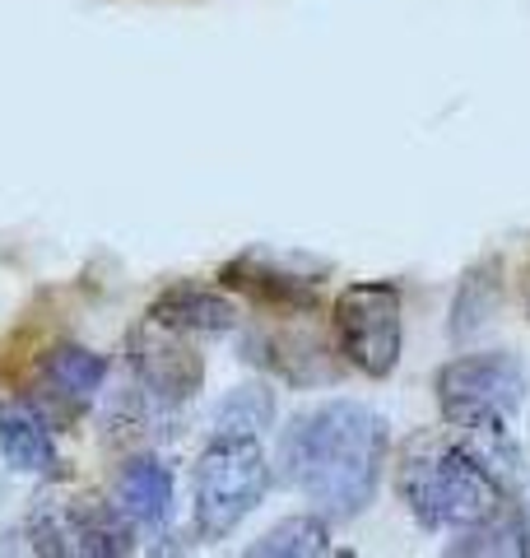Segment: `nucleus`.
Listing matches in <instances>:
<instances>
[{
	"label": "nucleus",
	"instance_id": "2eb2a0df",
	"mask_svg": "<svg viewBox=\"0 0 530 558\" xmlns=\"http://www.w3.org/2000/svg\"><path fill=\"white\" fill-rule=\"evenodd\" d=\"M330 549V531H326V517H285L279 526H270L261 539L246 545L252 558H316Z\"/></svg>",
	"mask_w": 530,
	"mask_h": 558
},
{
	"label": "nucleus",
	"instance_id": "f03ea898",
	"mask_svg": "<svg viewBox=\"0 0 530 558\" xmlns=\"http://www.w3.org/2000/svg\"><path fill=\"white\" fill-rule=\"evenodd\" d=\"M396 494L423 531L474 526L507 502V488L451 433H414L400 447Z\"/></svg>",
	"mask_w": 530,
	"mask_h": 558
},
{
	"label": "nucleus",
	"instance_id": "9d476101",
	"mask_svg": "<svg viewBox=\"0 0 530 558\" xmlns=\"http://www.w3.org/2000/svg\"><path fill=\"white\" fill-rule=\"evenodd\" d=\"M112 502L131 526H164L172 517V470L158 457H127L117 470L112 484Z\"/></svg>",
	"mask_w": 530,
	"mask_h": 558
},
{
	"label": "nucleus",
	"instance_id": "1a4fd4ad",
	"mask_svg": "<svg viewBox=\"0 0 530 558\" xmlns=\"http://www.w3.org/2000/svg\"><path fill=\"white\" fill-rule=\"evenodd\" d=\"M103 377H108V359L84 344H57V349H47L38 363L43 400L51 410H70V414L94 405V396L103 391Z\"/></svg>",
	"mask_w": 530,
	"mask_h": 558
},
{
	"label": "nucleus",
	"instance_id": "39448f33",
	"mask_svg": "<svg viewBox=\"0 0 530 558\" xmlns=\"http://www.w3.org/2000/svg\"><path fill=\"white\" fill-rule=\"evenodd\" d=\"M433 391L447 424H507L521 410L530 377L511 349H484L442 363Z\"/></svg>",
	"mask_w": 530,
	"mask_h": 558
},
{
	"label": "nucleus",
	"instance_id": "ddd939ff",
	"mask_svg": "<svg viewBox=\"0 0 530 558\" xmlns=\"http://www.w3.org/2000/svg\"><path fill=\"white\" fill-rule=\"evenodd\" d=\"M526 549H530V521L511 502H503L498 512H489L474 526H461L451 545V554H507V558Z\"/></svg>",
	"mask_w": 530,
	"mask_h": 558
},
{
	"label": "nucleus",
	"instance_id": "423d86ee",
	"mask_svg": "<svg viewBox=\"0 0 530 558\" xmlns=\"http://www.w3.org/2000/svg\"><path fill=\"white\" fill-rule=\"evenodd\" d=\"M33 554H61V558H117L131 554V521L117 512V502H38L24 521Z\"/></svg>",
	"mask_w": 530,
	"mask_h": 558
},
{
	"label": "nucleus",
	"instance_id": "7ed1b4c3",
	"mask_svg": "<svg viewBox=\"0 0 530 558\" xmlns=\"http://www.w3.org/2000/svg\"><path fill=\"white\" fill-rule=\"evenodd\" d=\"M275 470L265 461L261 438H215L196 461V526L205 539H228L242 517L261 508Z\"/></svg>",
	"mask_w": 530,
	"mask_h": 558
},
{
	"label": "nucleus",
	"instance_id": "f8f14e48",
	"mask_svg": "<svg viewBox=\"0 0 530 558\" xmlns=\"http://www.w3.org/2000/svg\"><path fill=\"white\" fill-rule=\"evenodd\" d=\"M0 457H5L10 470L20 475H57V442L38 414H33L24 400H0Z\"/></svg>",
	"mask_w": 530,
	"mask_h": 558
},
{
	"label": "nucleus",
	"instance_id": "f257e3e1",
	"mask_svg": "<svg viewBox=\"0 0 530 558\" xmlns=\"http://www.w3.org/2000/svg\"><path fill=\"white\" fill-rule=\"evenodd\" d=\"M386 418L363 400H322L293 414L279 433L275 475L303 494L316 517L349 521L368 512L386 470Z\"/></svg>",
	"mask_w": 530,
	"mask_h": 558
},
{
	"label": "nucleus",
	"instance_id": "20e7f679",
	"mask_svg": "<svg viewBox=\"0 0 530 558\" xmlns=\"http://www.w3.org/2000/svg\"><path fill=\"white\" fill-rule=\"evenodd\" d=\"M400 289L392 279H363L349 284L330 307L335 344L353 373L363 377H392L400 368V344H405V317H400Z\"/></svg>",
	"mask_w": 530,
	"mask_h": 558
},
{
	"label": "nucleus",
	"instance_id": "9b49d317",
	"mask_svg": "<svg viewBox=\"0 0 530 558\" xmlns=\"http://www.w3.org/2000/svg\"><path fill=\"white\" fill-rule=\"evenodd\" d=\"M154 322H164L182 336H228L242 317H238V303L219 289H201V284H177L168 289L164 299L149 307Z\"/></svg>",
	"mask_w": 530,
	"mask_h": 558
},
{
	"label": "nucleus",
	"instance_id": "0eeeda50",
	"mask_svg": "<svg viewBox=\"0 0 530 558\" xmlns=\"http://www.w3.org/2000/svg\"><path fill=\"white\" fill-rule=\"evenodd\" d=\"M127 359H131L140 396L158 410L186 405L205 381V359L191 349V336H182V330H172V326L154 322V317H145L131 330Z\"/></svg>",
	"mask_w": 530,
	"mask_h": 558
},
{
	"label": "nucleus",
	"instance_id": "6e6552de",
	"mask_svg": "<svg viewBox=\"0 0 530 558\" xmlns=\"http://www.w3.org/2000/svg\"><path fill=\"white\" fill-rule=\"evenodd\" d=\"M219 279H224V289H238L256 307H270V312H298L303 317V312H316V303H322V279L293 275L265 252L233 256L219 270Z\"/></svg>",
	"mask_w": 530,
	"mask_h": 558
},
{
	"label": "nucleus",
	"instance_id": "dca6fc26",
	"mask_svg": "<svg viewBox=\"0 0 530 558\" xmlns=\"http://www.w3.org/2000/svg\"><path fill=\"white\" fill-rule=\"evenodd\" d=\"M526 312H530V289H526Z\"/></svg>",
	"mask_w": 530,
	"mask_h": 558
},
{
	"label": "nucleus",
	"instance_id": "4468645a",
	"mask_svg": "<svg viewBox=\"0 0 530 558\" xmlns=\"http://www.w3.org/2000/svg\"><path fill=\"white\" fill-rule=\"evenodd\" d=\"M270 424H275V396L256 387V381L252 387H233L215 405V418H209L215 438H261Z\"/></svg>",
	"mask_w": 530,
	"mask_h": 558
}]
</instances>
